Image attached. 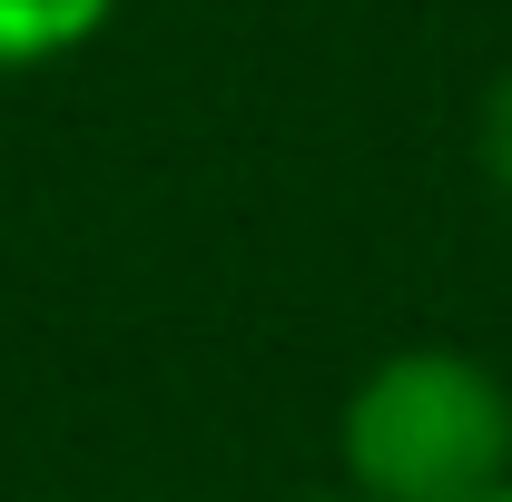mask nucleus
Returning a JSON list of instances; mask_svg holds the SVG:
<instances>
[{
  "mask_svg": "<svg viewBox=\"0 0 512 502\" xmlns=\"http://www.w3.org/2000/svg\"><path fill=\"white\" fill-rule=\"evenodd\" d=\"M335 463L365 502H493L512 483V384L463 345H394L345 394Z\"/></svg>",
  "mask_w": 512,
  "mask_h": 502,
  "instance_id": "f257e3e1",
  "label": "nucleus"
},
{
  "mask_svg": "<svg viewBox=\"0 0 512 502\" xmlns=\"http://www.w3.org/2000/svg\"><path fill=\"white\" fill-rule=\"evenodd\" d=\"M109 20H119V0H0V69L79 60Z\"/></svg>",
  "mask_w": 512,
  "mask_h": 502,
  "instance_id": "f03ea898",
  "label": "nucleus"
},
{
  "mask_svg": "<svg viewBox=\"0 0 512 502\" xmlns=\"http://www.w3.org/2000/svg\"><path fill=\"white\" fill-rule=\"evenodd\" d=\"M473 158H483V178H493V197L512 207V69L483 89V119H473Z\"/></svg>",
  "mask_w": 512,
  "mask_h": 502,
  "instance_id": "7ed1b4c3",
  "label": "nucleus"
},
{
  "mask_svg": "<svg viewBox=\"0 0 512 502\" xmlns=\"http://www.w3.org/2000/svg\"><path fill=\"white\" fill-rule=\"evenodd\" d=\"M296 502H365V493H345V483H335V493H296Z\"/></svg>",
  "mask_w": 512,
  "mask_h": 502,
  "instance_id": "20e7f679",
  "label": "nucleus"
},
{
  "mask_svg": "<svg viewBox=\"0 0 512 502\" xmlns=\"http://www.w3.org/2000/svg\"><path fill=\"white\" fill-rule=\"evenodd\" d=\"M493 502H512V483H503V493H493Z\"/></svg>",
  "mask_w": 512,
  "mask_h": 502,
  "instance_id": "39448f33",
  "label": "nucleus"
}]
</instances>
